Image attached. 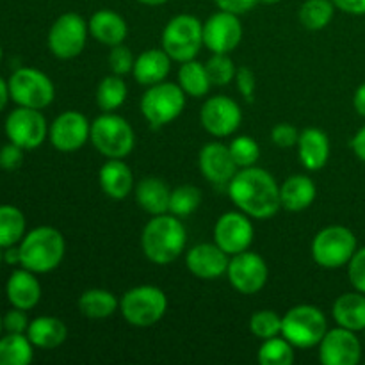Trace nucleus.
Segmentation results:
<instances>
[{
  "label": "nucleus",
  "mask_w": 365,
  "mask_h": 365,
  "mask_svg": "<svg viewBox=\"0 0 365 365\" xmlns=\"http://www.w3.org/2000/svg\"><path fill=\"white\" fill-rule=\"evenodd\" d=\"M89 141L107 159H125L134 150L135 134L123 116L103 113L93 120Z\"/></svg>",
  "instance_id": "4"
},
{
  "label": "nucleus",
  "mask_w": 365,
  "mask_h": 365,
  "mask_svg": "<svg viewBox=\"0 0 365 365\" xmlns=\"http://www.w3.org/2000/svg\"><path fill=\"white\" fill-rule=\"evenodd\" d=\"M20 246H9V248H4V262L9 264V266H20Z\"/></svg>",
  "instance_id": "51"
},
{
  "label": "nucleus",
  "mask_w": 365,
  "mask_h": 365,
  "mask_svg": "<svg viewBox=\"0 0 365 365\" xmlns=\"http://www.w3.org/2000/svg\"><path fill=\"white\" fill-rule=\"evenodd\" d=\"M364 341H365V330H364Z\"/></svg>",
  "instance_id": "58"
},
{
  "label": "nucleus",
  "mask_w": 365,
  "mask_h": 365,
  "mask_svg": "<svg viewBox=\"0 0 365 365\" xmlns=\"http://www.w3.org/2000/svg\"><path fill=\"white\" fill-rule=\"evenodd\" d=\"M128 95L127 82L120 75H107L96 88V103L103 113H114L125 103Z\"/></svg>",
  "instance_id": "34"
},
{
  "label": "nucleus",
  "mask_w": 365,
  "mask_h": 365,
  "mask_svg": "<svg viewBox=\"0 0 365 365\" xmlns=\"http://www.w3.org/2000/svg\"><path fill=\"white\" fill-rule=\"evenodd\" d=\"M178 86H180L185 95L192 96V98H203L205 95H209L212 82H210L209 73H207L205 64L198 63L196 59L180 63Z\"/></svg>",
  "instance_id": "31"
},
{
  "label": "nucleus",
  "mask_w": 365,
  "mask_h": 365,
  "mask_svg": "<svg viewBox=\"0 0 365 365\" xmlns=\"http://www.w3.org/2000/svg\"><path fill=\"white\" fill-rule=\"evenodd\" d=\"M228 262H230L228 255L216 242H202L192 246L185 255L187 269L202 280H216L227 274Z\"/></svg>",
  "instance_id": "20"
},
{
  "label": "nucleus",
  "mask_w": 365,
  "mask_h": 365,
  "mask_svg": "<svg viewBox=\"0 0 365 365\" xmlns=\"http://www.w3.org/2000/svg\"><path fill=\"white\" fill-rule=\"evenodd\" d=\"M242 39V25L237 14L217 11L203 24V45L212 53H230Z\"/></svg>",
  "instance_id": "16"
},
{
  "label": "nucleus",
  "mask_w": 365,
  "mask_h": 365,
  "mask_svg": "<svg viewBox=\"0 0 365 365\" xmlns=\"http://www.w3.org/2000/svg\"><path fill=\"white\" fill-rule=\"evenodd\" d=\"M351 150L360 160H364L365 163V125L359 132H356L355 138L351 139Z\"/></svg>",
  "instance_id": "49"
},
{
  "label": "nucleus",
  "mask_w": 365,
  "mask_h": 365,
  "mask_svg": "<svg viewBox=\"0 0 365 365\" xmlns=\"http://www.w3.org/2000/svg\"><path fill=\"white\" fill-rule=\"evenodd\" d=\"M327 331V316L314 305H296L282 317V335L294 348L309 349L319 346Z\"/></svg>",
  "instance_id": "6"
},
{
  "label": "nucleus",
  "mask_w": 365,
  "mask_h": 365,
  "mask_svg": "<svg viewBox=\"0 0 365 365\" xmlns=\"http://www.w3.org/2000/svg\"><path fill=\"white\" fill-rule=\"evenodd\" d=\"M185 96L187 95L182 91L180 86L163 81L159 84L148 86L145 95L141 96L139 109L152 128L166 127L184 113Z\"/></svg>",
  "instance_id": "7"
},
{
  "label": "nucleus",
  "mask_w": 365,
  "mask_h": 365,
  "mask_svg": "<svg viewBox=\"0 0 365 365\" xmlns=\"http://www.w3.org/2000/svg\"><path fill=\"white\" fill-rule=\"evenodd\" d=\"M230 148L232 157H234L235 164L241 168H250L255 166L257 160L260 159V146L255 139H252L250 135H237L234 141L228 145Z\"/></svg>",
  "instance_id": "40"
},
{
  "label": "nucleus",
  "mask_w": 365,
  "mask_h": 365,
  "mask_svg": "<svg viewBox=\"0 0 365 365\" xmlns=\"http://www.w3.org/2000/svg\"><path fill=\"white\" fill-rule=\"evenodd\" d=\"M2 57H4V50H2V45H0V63H2Z\"/></svg>",
  "instance_id": "57"
},
{
  "label": "nucleus",
  "mask_w": 365,
  "mask_h": 365,
  "mask_svg": "<svg viewBox=\"0 0 365 365\" xmlns=\"http://www.w3.org/2000/svg\"><path fill=\"white\" fill-rule=\"evenodd\" d=\"M171 70V57L163 48L145 50L141 56L135 57L134 75L135 82L141 86H153L166 81Z\"/></svg>",
  "instance_id": "25"
},
{
  "label": "nucleus",
  "mask_w": 365,
  "mask_h": 365,
  "mask_svg": "<svg viewBox=\"0 0 365 365\" xmlns=\"http://www.w3.org/2000/svg\"><path fill=\"white\" fill-rule=\"evenodd\" d=\"M187 242V232L180 217L166 212L152 216L141 234L143 253L150 262L166 266L182 255Z\"/></svg>",
  "instance_id": "2"
},
{
  "label": "nucleus",
  "mask_w": 365,
  "mask_h": 365,
  "mask_svg": "<svg viewBox=\"0 0 365 365\" xmlns=\"http://www.w3.org/2000/svg\"><path fill=\"white\" fill-rule=\"evenodd\" d=\"M34 360V344L27 334H6L0 337V365H29Z\"/></svg>",
  "instance_id": "32"
},
{
  "label": "nucleus",
  "mask_w": 365,
  "mask_h": 365,
  "mask_svg": "<svg viewBox=\"0 0 365 365\" xmlns=\"http://www.w3.org/2000/svg\"><path fill=\"white\" fill-rule=\"evenodd\" d=\"M232 203L255 220H269L282 209L280 185L262 168H241L227 185Z\"/></svg>",
  "instance_id": "1"
},
{
  "label": "nucleus",
  "mask_w": 365,
  "mask_h": 365,
  "mask_svg": "<svg viewBox=\"0 0 365 365\" xmlns=\"http://www.w3.org/2000/svg\"><path fill=\"white\" fill-rule=\"evenodd\" d=\"M259 362L260 365H291L294 362V346L284 335L262 341Z\"/></svg>",
  "instance_id": "36"
},
{
  "label": "nucleus",
  "mask_w": 365,
  "mask_h": 365,
  "mask_svg": "<svg viewBox=\"0 0 365 365\" xmlns=\"http://www.w3.org/2000/svg\"><path fill=\"white\" fill-rule=\"evenodd\" d=\"M335 13V4L331 0H305L299 7V21L309 31H323L328 27Z\"/></svg>",
  "instance_id": "35"
},
{
  "label": "nucleus",
  "mask_w": 365,
  "mask_h": 365,
  "mask_svg": "<svg viewBox=\"0 0 365 365\" xmlns=\"http://www.w3.org/2000/svg\"><path fill=\"white\" fill-rule=\"evenodd\" d=\"M168 310V298L155 285H138L120 299V312L128 324L150 328L159 323Z\"/></svg>",
  "instance_id": "5"
},
{
  "label": "nucleus",
  "mask_w": 365,
  "mask_h": 365,
  "mask_svg": "<svg viewBox=\"0 0 365 365\" xmlns=\"http://www.w3.org/2000/svg\"><path fill=\"white\" fill-rule=\"evenodd\" d=\"M9 98L11 96H9V88H7V81H4V78L0 77V113L6 109Z\"/></svg>",
  "instance_id": "52"
},
{
  "label": "nucleus",
  "mask_w": 365,
  "mask_h": 365,
  "mask_svg": "<svg viewBox=\"0 0 365 365\" xmlns=\"http://www.w3.org/2000/svg\"><path fill=\"white\" fill-rule=\"evenodd\" d=\"M25 216L18 207L0 205V248L20 245L25 235Z\"/></svg>",
  "instance_id": "33"
},
{
  "label": "nucleus",
  "mask_w": 365,
  "mask_h": 365,
  "mask_svg": "<svg viewBox=\"0 0 365 365\" xmlns=\"http://www.w3.org/2000/svg\"><path fill=\"white\" fill-rule=\"evenodd\" d=\"M334 319L337 327L351 331L365 330V294L364 292H344L334 303Z\"/></svg>",
  "instance_id": "28"
},
{
  "label": "nucleus",
  "mask_w": 365,
  "mask_h": 365,
  "mask_svg": "<svg viewBox=\"0 0 365 365\" xmlns=\"http://www.w3.org/2000/svg\"><path fill=\"white\" fill-rule=\"evenodd\" d=\"M98 184L109 198L125 200L134 189V175L123 159H109L100 168Z\"/></svg>",
  "instance_id": "23"
},
{
  "label": "nucleus",
  "mask_w": 365,
  "mask_h": 365,
  "mask_svg": "<svg viewBox=\"0 0 365 365\" xmlns=\"http://www.w3.org/2000/svg\"><path fill=\"white\" fill-rule=\"evenodd\" d=\"M317 187L307 175H292L280 185L282 209L289 212H303L314 203Z\"/></svg>",
  "instance_id": "26"
},
{
  "label": "nucleus",
  "mask_w": 365,
  "mask_h": 365,
  "mask_svg": "<svg viewBox=\"0 0 365 365\" xmlns=\"http://www.w3.org/2000/svg\"><path fill=\"white\" fill-rule=\"evenodd\" d=\"M348 278L355 291L365 294V246L356 250L355 255L351 257L348 264Z\"/></svg>",
  "instance_id": "42"
},
{
  "label": "nucleus",
  "mask_w": 365,
  "mask_h": 365,
  "mask_svg": "<svg viewBox=\"0 0 365 365\" xmlns=\"http://www.w3.org/2000/svg\"><path fill=\"white\" fill-rule=\"evenodd\" d=\"M250 331L260 341L282 335V317L273 310H259L250 319Z\"/></svg>",
  "instance_id": "38"
},
{
  "label": "nucleus",
  "mask_w": 365,
  "mask_h": 365,
  "mask_svg": "<svg viewBox=\"0 0 365 365\" xmlns=\"http://www.w3.org/2000/svg\"><path fill=\"white\" fill-rule=\"evenodd\" d=\"M9 143H14L24 150H34L48 138V125L39 109L18 106L7 114L4 125Z\"/></svg>",
  "instance_id": "12"
},
{
  "label": "nucleus",
  "mask_w": 365,
  "mask_h": 365,
  "mask_svg": "<svg viewBox=\"0 0 365 365\" xmlns=\"http://www.w3.org/2000/svg\"><path fill=\"white\" fill-rule=\"evenodd\" d=\"M6 296L11 305L29 312L41 299V284L36 278V273L21 267L11 273L6 284Z\"/></svg>",
  "instance_id": "22"
},
{
  "label": "nucleus",
  "mask_w": 365,
  "mask_h": 365,
  "mask_svg": "<svg viewBox=\"0 0 365 365\" xmlns=\"http://www.w3.org/2000/svg\"><path fill=\"white\" fill-rule=\"evenodd\" d=\"M202 203V191L195 185H178L171 191L170 214L177 217H187L195 212Z\"/></svg>",
  "instance_id": "37"
},
{
  "label": "nucleus",
  "mask_w": 365,
  "mask_h": 365,
  "mask_svg": "<svg viewBox=\"0 0 365 365\" xmlns=\"http://www.w3.org/2000/svg\"><path fill=\"white\" fill-rule=\"evenodd\" d=\"M319 360L323 365H356L362 360V342L356 331L337 327L328 330L319 342Z\"/></svg>",
  "instance_id": "18"
},
{
  "label": "nucleus",
  "mask_w": 365,
  "mask_h": 365,
  "mask_svg": "<svg viewBox=\"0 0 365 365\" xmlns=\"http://www.w3.org/2000/svg\"><path fill=\"white\" fill-rule=\"evenodd\" d=\"M20 266L36 274L57 269L63 262L66 242L53 227H38L27 232L20 241Z\"/></svg>",
  "instance_id": "3"
},
{
  "label": "nucleus",
  "mask_w": 365,
  "mask_h": 365,
  "mask_svg": "<svg viewBox=\"0 0 365 365\" xmlns=\"http://www.w3.org/2000/svg\"><path fill=\"white\" fill-rule=\"evenodd\" d=\"M299 163L309 171H319L330 159V139L321 128L309 127L299 132L298 139Z\"/></svg>",
  "instance_id": "21"
},
{
  "label": "nucleus",
  "mask_w": 365,
  "mask_h": 365,
  "mask_svg": "<svg viewBox=\"0 0 365 365\" xmlns=\"http://www.w3.org/2000/svg\"><path fill=\"white\" fill-rule=\"evenodd\" d=\"M200 121L210 135L227 138L241 127L242 110L230 96H210L200 110Z\"/></svg>",
  "instance_id": "15"
},
{
  "label": "nucleus",
  "mask_w": 365,
  "mask_h": 365,
  "mask_svg": "<svg viewBox=\"0 0 365 365\" xmlns=\"http://www.w3.org/2000/svg\"><path fill=\"white\" fill-rule=\"evenodd\" d=\"M227 277L232 287L241 294H257L267 284L269 269L266 260L259 253L246 250L237 255H232Z\"/></svg>",
  "instance_id": "13"
},
{
  "label": "nucleus",
  "mask_w": 365,
  "mask_h": 365,
  "mask_svg": "<svg viewBox=\"0 0 365 365\" xmlns=\"http://www.w3.org/2000/svg\"><path fill=\"white\" fill-rule=\"evenodd\" d=\"M134 196L138 205L150 216H160L170 212L171 189L163 178L146 177L134 187Z\"/></svg>",
  "instance_id": "27"
},
{
  "label": "nucleus",
  "mask_w": 365,
  "mask_h": 365,
  "mask_svg": "<svg viewBox=\"0 0 365 365\" xmlns=\"http://www.w3.org/2000/svg\"><path fill=\"white\" fill-rule=\"evenodd\" d=\"M356 250L355 234L348 227L331 225L314 237L312 259L324 269H339L348 266Z\"/></svg>",
  "instance_id": "9"
},
{
  "label": "nucleus",
  "mask_w": 365,
  "mask_h": 365,
  "mask_svg": "<svg viewBox=\"0 0 365 365\" xmlns=\"http://www.w3.org/2000/svg\"><path fill=\"white\" fill-rule=\"evenodd\" d=\"M335 7L348 14H355V16H362L365 14V0H331Z\"/></svg>",
  "instance_id": "48"
},
{
  "label": "nucleus",
  "mask_w": 365,
  "mask_h": 365,
  "mask_svg": "<svg viewBox=\"0 0 365 365\" xmlns=\"http://www.w3.org/2000/svg\"><path fill=\"white\" fill-rule=\"evenodd\" d=\"M29 341L39 349H56L66 341L68 328L61 319L52 316H41L31 321L27 328Z\"/></svg>",
  "instance_id": "29"
},
{
  "label": "nucleus",
  "mask_w": 365,
  "mask_h": 365,
  "mask_svg": "<svg viewBox=\"0 0 365 365\" xmlns=\"http://www.w3.org/2000/svg\"><path fill=\"white\" fill-rule=\"evenodd\" d=\"M24 148H20L14 143L2 146L0 148V168L6 171H14L21 166L24 163Z\"/></svg>",
  "instance_id": "46"
},
{
  "label": "nucleus",
  "mask_w": 365,
  "mask_h": 365,
  "mask_svg": "<svg viewBox=\"0 0 365 365\" xmlns=\"http://www.w3.org/2000/svg\"><path fill=\"white\" fill-rule=\"evenodd\" d=\"M91 123L78 110H66L59 114L48 127V139L56 150L71 153L81 150L89 141Z\"/></svg>",
  "instance_id": "17"
},
{
  "label": "nucleus",
  "mask_w": 365,
  "mask_h": 365,
  "mask_svg": "<svg viewBox=\"0 0 365 365\" xmlns=\"http://www.w3.org/2000/svg\"><path fill=\"white\" fill-rule=\"evenodd\" d=\"M9 96L16 106L45 109L56 98V88L50 77L36 68H18L7 81Z\"/></svg>",
  "instance_id": "10"
},
{
  "label": "nucleus",
  "mask_w": 365,
  "mask_h": 365,
  "mask_svg": "<svg viewBox=\"0 0 365 365\" xmlns=\"http://www.w3.org/2000/svg\"><path fill=\"white\" fill-rule=\"evenodd\" d=\"M198 166L203 177L214 185H228L239 171L230 148L223 143H207L198 155Z\"/></svg>",
  "instance_id": "19"
},
{
  "label": "nucleus",
  "mask_w": 365,
  "mask_h": 365,
  "mask_svg": "<svg viewBox=\"0 0 365 365\" xmlns=\"http://www.w3.org/2000/svg\"><path fill=\"white\" fill-rule=\"evenodd\" d=\"M353 106H355L356 113L365 118V82L356 88L355 95H353Z\"/></svg>",
  "instance_id": "50"
},
{
  "label": "nucleus",
  "mask_w": 365,
  "mask_h": 365,
  "mask_svg": "<svg viewBox=\"0 0 365 365\" xmlns=\"http://www.w3.org/2000/svg\"><path fill=\"white\" fill-rule=\"evenodd\" d=\"M88 27L89 34L96 41L103 43L107 46L121 45L128 34V25L125 18L110 9H100L93 13L88 21Z\"/></svg>",
  "instance_id": "24"
},
{
  "label": "nucleus",
  "mask_w": 365,
  "mask_h": 365,
  "mask_svg": "<svg viewBox=\"0 0 365 365\" xmlns=\"http://www.w3.org/2000/svg\"><path fill=\"white\" fill-rule=\"evenodd\" d=\"M205 68L212 86L230 84L235 78V71H237L234 61L230 59L228 53H212L205 63Z\"/></svg>",
  "instance_id": "39"
},
{
  "label": "nucleus",
  "mask_w": 365,
  "mask_h": 365,
  "mask_svg": "<svg viewBox=\"0 0 365 365\" xmlns=\"http://www.w3.org/2000/svg\"><path fill=\"white\" fill-rule=\"evenodd\" d=\"M217 6V9L228 11V13H234L237 16L252 11L257 4H260L259 0H214Z\"/></svg>",
  "instance_id": "47"
},
{
  "label": "nucleus",
  "mask_w": 365,
  "mask_h": 365,
  "mask_svg": "<svg viewBox=\"0 0 365 365\" xmlns=\"http://www.w3.org/2000/svg\"><path fill=\"white\" fill-rule=\"evenodd\" d=\"M203 46V24L192 14H177L163 31V50L171 61L185 63L198 56Z\"/></svg>",
  "instance_id": "8"
},
{
  "label": "nucleus",
  "mask_w": 365,
  "mask_h": 365,
  "mask_svg": "<svg viewBox=\"0 0 365 365\" xmlns=\"http://www.w3.org/2000/svg\"><path fill=\"white\" fill-rule=\"evenodd\" d=\"M255 237V228L250 221L248 214L241 210L225 212L214 227V242L227 253L228 257L246 252Z\"/></svg>",
  "instance_id": "14"
},
{
  "label": "nucleus",
  "mask_w": 365,
  "mask_h": 365,
  "mask_svg": "<svg viewBox=\"0 0 365 365\" xmlns=\"http://www.w3.org/2000/svg\"><path fill=\"white\" fill-rule=\"evenodd\" d=\"M2 323H4V330L7 334H27V328L31 324L27 317V310H21L13 307L6 316L2 317Z\"/></svg>",
  "instance_id": "45"
},
{
  "label": "nucleus",
  "mask_w": 365,
  "mask_h": 365,
  "mask_svg": "<svg viewBox=\"0 0 365 365\" xmlns=\"http://www.w3.org/2000/svg\"><path fill=\"white\" fill-rule=\"evenodd\" d=\"M135 57L132 56V50L128 46H125L123 43L116 46H110L109 53V68L114 75H120V77H125V75L132 73L134 70Z\"/></svg>",
  "instance_id": "41"
},
{
  "label": "nucleus",
  "mask_w": 365,
  "mask_h": 365,
  "mask_svg": "<svg viewBox=\"0 0 365 365\" xmlns=\"http://www.w3.org/2000/svg\"><path fill=\"white\" fill-rule=\"evenodd\" d=\"M78 310L89 319H107L120 310V302L106 289H89L78 298Z\"/></svg>",
  "instance_id": "30"
},
{
  "label": "nucleus",
  "mask_w": 365,
  "mask_h": 365,
  "mask_svg": "<svg viewBox=\"0 0 365 365\" xmlns=\"http://www.w3.org/2000/svg\"><path fill=\"white\" fill-rule=\"evenodd\" d=\"M298 128L291 123H278L271 130V141L277 146H280V148H292V146L298 145Z\"/></svg>",
  "instance_id": "44"
},
{
  "label": "nucleus",
  "mask_w": 365,
  "mask_h": 365,
  "mask_svg": "<svg viewBox=\"0 0 365 365\" xmlns=\"http://www.w3.org/2000/svg\"><path fill=\"white\" fill-rule=\"evenodd\" d=\"M260 4H267V6H273V4H278L282 2V0H259Z\"/></svg>",
  "instance_id": "54"
},
{
  "label": "nucleus",
  "mask_w": 365,
  "mask_h": 365,
  "mask_svg": "<svg viewBox=\"0 0 365 365\" xmlns=\"http://www.w3.org/2000/svg\"><path fill=\"white\" fill-rule=\"evenodd\" d=\"M4 262V248H0V264Z\"/></svg>",
  "instance_id": "56"
},
{
  "label": "nucleus",
  "mask_w": 365,
  "mask_h": 365,
  "mask_svg": "<svg viewBox=\"0 0 365 365\" xmlns=\"http://www.w3.org/2000/svg\"><path fill=\"white\" fill-rule=\"evenodd\" d=\"M139 4H145V6H163V4L170 2V0H138Z\"/></svg>",
  "instance_id": "53"
},
{
  "label": "nucleus",
  "mask_w": 365,
  "mask_h": 365,
  "mask_svg": "<svg viewBox=\"0 0 365 365\" xmlns=\"http://www.w3.org/2000/svg\"><path fill=\"white\" fill-rule=\"evenodd\" d=\"M2 330H4V323H2V316H0V337H2Z\"/></svg>",
  "instance_id": "55"
},
{
  "label": "nucleus",
  "mask_w": 365,
  "mask_h": 365,
  "mask_svg": "<svg viewBox=\"0 0 365 365\" xmlns=\"http://www.w3.org/2000/svg\"><path fill=\"white\" fill-rule=\"evenodd\" d=\"M88 21L77 13H64L57 18L48 31V50L57 59H75L84 52L88 41Z\"/></svg>",
  "instance_id": "11"
},
{
  "label": "nucleus",
  "mask_w": 365,
  "mask_h": 365,
  "mask_svg": "<svg viewBox=\"0 0 365 365\" xmlns=\"http://www.w3.org/2000/svg\"><path fill=\"white\" fill-rule=\"evenodd\" d=\"M234 81H235V86H237L239 93L242 95V98H245L246 102L252 103L253 100H255V89H257L255 73H253L248 66H241L237 68V71H235Z\"/></svg>",
  "instance_id": "43"
}]
</instances>
